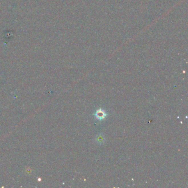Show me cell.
Returning <instances> with one entry per match:
<instances>
[{
  "label": "cell",
  "instance_id": "6da1fadb",
  "mask_svg": "<svg viewBox=\"0 0 188 188\" xmlns=\"http://www.w3.org/2000/svg\"><path fill=\"white\" fill-rule=\"evenodd\" d=\"M96 115L97 119H103V118H105V116H106V113L104 112H103L102 110H99L97 111V112Z\"/></svg>",
  "mask_w": 188,
  "mask_h": 188
}]
</instances>
